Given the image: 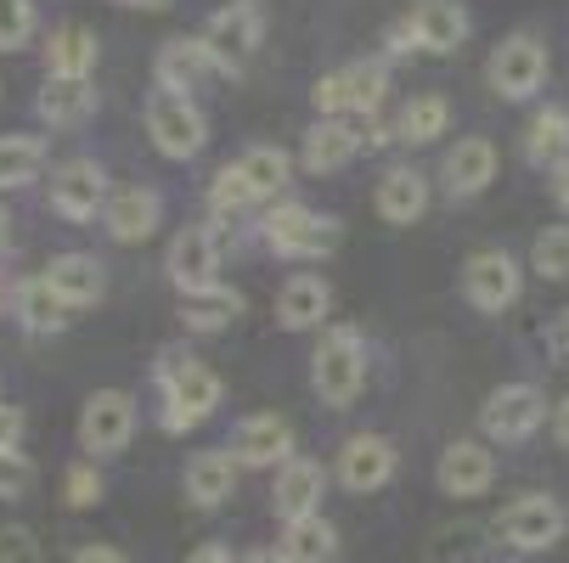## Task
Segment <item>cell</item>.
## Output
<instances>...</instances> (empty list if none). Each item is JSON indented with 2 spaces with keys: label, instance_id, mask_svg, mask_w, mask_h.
Here are the masks:
<instances>
[{
  "label": "cell",
  "instance_id": "cell-1",
  "mask_svg": "<svg viewBox=\"0 0 569 563\" xmlns=\"http://www.w3.org/2000/svg\"><path fill=\"white\" fill-rule=\"evenodd\" d=\"M310 389L321 394V406H356V394L367 389V344L356 328H328L310 355Z\"/></svg>",
  "mask_w": 569,
  "mask_h": 563
},
{
  "label": "cell",
  "instance_id": "cell-2",
  "mask_svg": "<svg viewBox=\"0 0 569 563\" xmlns=\"http://www.w3.org/2000/svg\"><path fill=\"white\" fill-rule=\"evenodd\" d=\"M158 383H164V429L170 434H187V429H198V423H209L214 412H220V378L203 366V361H164L158 366Z\"/></svg>",
  "mask_w": 569,
  "mask_h": 563
},
{
  "label": "cell",
  "instance_id": "cell-3",
  "mask_svg": "<svg viewBox=\"0 0 569 563\" xmlns=\"http://www.w3.org/2000/svg\"><path fill=\"white\" fill-rule=\"evenodd\" d=\"M383 91H389V62L383 57H367V62H350V68H333L310 86V102L321 119H339V113H378L383 108Z\"/></svg>",
  "mask_w": 569,
  "mask_h": 563
},
{
  "label": "cell",
  "instance_id": "cell-4",
  "mask_svg": "<svg viewBox=\"0 0 569 563\" xmlns=\"http://www.w3.org/2000/svg\"><path fill=\"white\" fill-rule=\"evenodd\" d=\"M260 34H266V18H260L254 0H231V7H220L209 18V29L198 40H203L214 73H242L254 62V51H260Z\"/></svg>",
  "mask_w": 569,
  "mask_h": 563
},
{
  "label": "cell",
  "instance_id": "cell-5",
  "mask_svg": "<svg viewBox=\"0 0 569 563\" xmlns=\"http://www.w3.org/2000/svg\"><path fill=\"white\" fill-rule=\"evenodd\" d=\"M266 249L282 260H321L339 249V220L316 214L305 203H277L266 214Z\"/></svg>",
  "mask_w": 569,
  "mask_h": 563
},
{
  "label": "cell",
  "instance_id": "cell-6",
  "mask_svg": "<svg viewBox=\"0 0 569 563\" xmlns=\"http://www.w3.org/2000/svg\"><path fill=\"white\" fill-rule=\"evenodd\" d=\"M147 135L164 158H198L203 141H209V119L192 97H176V91H152L147 97Z\"/></svg>",
  "mask_w": 569,
  "mask_h": 563
},
{
  "label": "cell",
  "instance_id": "cell-7",
  "mask_svg": "<svg viewBox=\"0 0 569 563\" xmlns=\"http://www.w3.org/2000/svg\"><path fill=\"white\" fill-rule=\"evenodd\" d=\"M485 86L502 102H530L547 86V46L536 34H508L485 62Z\"/></svg>",
  "mask_w": 569,
  "mask_h": 563
},
{
  "label": "cell",
  "instance_id": "cell-8",
  "mask_svg": "<svg viewBox=\"0 0 569 563\" xmlns=\"http://www.w3.org/2000/svg\"><path fill=\"white\" fill-rule=\"evenodd\" d=\"M136 434V400L124 389H97L79 412V451L86 462H102V456H119Z\"/></svg>",
  "mask_w": 569,
  "mask_h": 563
},
{
  "label": "cell",
  "instance_id": "cell-9",
  "mask_svg": "<svg viewBox=\"0 0 569 563\" xmlns=\"http://www.w3.org/2000/svg\"><path fill=\"white\" fill-rule=\"evenodd\" d=\"M563 530H569V513H563V502L547 496V491H530V496L508 502L502 519H497V535H502V546H513V552H547V546L563 541Z\"/></svg>",
  "mask_w": 569,
  "mask_h": 563
},
{
  "label": "cell",
  "instance_id": "cell-10",
  "mask_svg": "<svg viewBox=\"0 0 569 563\" xmlns=\"http://www.w3.org/2000/svg\"><path fill=\"white\" fill-rule=\"evenodd\" d=\"M541 423H547V394L536 383H502V389H491V400H485V412H479L485 440H502V445L530 440Z\"/></svg>",
  "mask_w": 569,
  "mask_h": 563
},
{
  "label": "cell",
  "instance_id": "cell-11",
  "mask_svg": "<svg viewBox=\"0 0 569 563\" xmlns=\"http://www.w3.org/2000/svg\"><path fill=\"white\" fill-rule=\"evenodd\" d=\"M164 271L181 293H209L220 288V237L214 225H181L170 237V254H164Z\"/></svg>",
  "mask_w": 569,
  "mask_h": 563
},
{
  "label": "cell",
  "instance_id": "cell-12",
  "mask_svg": "<svg viewBox=\"0 0 569 563\" xmlns=\"http://www.w3.org/2000/svg\"><path fill=\"white\" fill-rule=\"evenodd\" d=\"M519 288H525V271L513 265V254H502V249L468 254V265H462V293H468L473 310L497 315V310H508V304L519 299Z\"/></svg>",
  "mask_w": 569,
  "mask_h": 563
},
{
  "label": "cell",
  "instance_id": "cell-13",
  "mask_svg": "<svg viewBox=\"0 0 569 563\" xmlns=\"http://www.w3.org/2000/svg\"><path fill=\"white\" fill-rule=\"evenodd\" d=\"M108 175L97 158H68V164L51 170V209L62 220H97L108 209Z\"/></svg>",
  "mask_w": 569,
  "mask_h": 563
},
{
  "label": "cell",
  "instance_id": "cell-14",
  "mask_svg": "<svg viewBox=\"0 0 569 563\" xmlns=\"http://www.w3.org/2000/svg\"><path fill=\"white\" fill-rule=\"evenodd\" d=\"M226 451L237 468H282V462H293V423L277 412H254L231 429Z\"/></svg>",
  "mask_w": 569,
  "mask_h": 563
},
{
  "label": "cell",
  "instance_id": "cell-15",
  "mask_svg": "<svg viewBox=\"0 0 569 563\" xmlns=\"http://www.w3.org/2000/svg\"><path fill=\"white\" fill-rule=\"evenodd\" d=\"M395 468H400L395 440H383V434H356V440H345V451H339V485L356 491V496H372V491H383L389 479H395Z\"/></svg>",
  "mask_w": 569,
  "mask_h": 563
},
{
  "label": "cell",
  "instance_id": "cell-16",
  "mask_svg": "<svg viewBox=\"0 0 569 563\" xmlns=\"http://www.w3.org/2000/svg\"><path fill=\"white\" fill-rule=\"evenodd\" d=\"M435 479H440V491L457 496V502H473L491 491V479H497V456L485 451L479 440H451L435 462Z\"/></svg>",
  "mask_w": 569,
  "mask_h": 563
},
{
  "label": "cell",
  "instance_id": "cell-17",
  "mask_svg": "<svg viewBox=\"0 0 569 563\" xmlns=\"http://www.w3.org/2000/svg\"><path fill=\"white\" fill-rule=\"evenodd\" d=\"M321 496H328V468L310 462V456H293L277 468V485H271V507L282 524L293 519H316L321 513Z\"/></svg>",
  "mask_w": 569,
  "mask_h": 563
},
{
  "label": "cell",
  "instance_id": "cell-18",
  "mask_svg": "<svg viewBox=\"0 0 569 563\" xmlns=\"http://www.w3.org/2000/svg\"><path fill=\"white\" fill-rule=\"evenodd\" d=\"M102 220H108L113 243H147V237L158 231V220H164V198H158L152 187H124V192L108 198Z\"/></svg>",
  "mask_w": 569,
  "mask_h": 563
},
{
  "label": "cell",
  "instance_id": "cell-19",
  "mask_svg": "<svg viewBox=\"0 0 569 563\" xmlns=\"http://www.w3.org/2000/svg\"><path fill=\"white\" fill-rule=\"evenodd\" d=\"M440 175H446V192H451V198H479L485 187L497 181V147L485 141V135H462V141L446 152Z\"/></svg>",
  "mask_w": 569,
  "mask_h": 563
},
{
  "label": "cell",
  "instance_id": "cell-20",
  "mask_svg": "<svg viewBox=\"0 0 569 563\" xmlns=\"http://www.w3.org/2000/svg\"><path fill=\"white\" fill-rule=\"evenodd\" d=\"M214 73V62H209V51H203V40H164L158 46V62H152V79H158V91H176V97H192L203 79Z\"/></svg>",
  "mask_w": 569,
  "mask_h": 563
},
{
  "label": "cell",
  "instance_id": "cell-21",
  "mask_svg": "<svg viewBox=\"0 0 569 563\" xmlns=\"http://www.w3.org/2000/svg\"><path fill=\"white\" fill-rule=\"evenodd\" d=\"M412 29H418V51L451 57L468 40V7H462V0H418V7H412Z\"/></svg>",
  "mask_w": 569,
  "mask_h": 563
},
{
  "label": "cell",
  "instance_id": "cell-22",
  "mask_svg": "<svg viewBox=\"0 0 569 563\" xmlns=\"http://www.w3.org/2000/svg\"><path fill=\"white\" fill-rule=\"evenodd\" d=\"M361 130L350 124V119H316L310 124V135H305V170L310 175H333V170H345L350 158L361 152Z\"/></svg>",
  "mask_w": 569,
  "mask_h": 563
},
{
  "label": "cell",
  "instance_id": "cell-23",
  "mask_svg": "<svg viewBox=\"0 0 569 563\" xmlns=\"http://www.w3.org/2000/svg\"><path fill=\"white\" fill-rule=\"evenodd\" d=\"M333 310V288L321 282V277H310V271H299V277H288L282 282V293H277V321L288 333H310V328H321V315Z\"/></svg>",
  "mask_w": 569,
  "mask_h": 563
},
{
  "label": "cell",
  "instance_id": "cell-24",
  "mask_svg": "<svg viewBox=\"0 0 569 563\" xmlns=\"http://www.w3.org/2000/svg\"><path fill=\"white\" fill-rule=\"evenodd\" d=\"M97 34L86 23H62L46 40V79H91L97 73Z\"/></svg>",
  "mask_w": 569,
  "mask_h": 563
},
{
  "label": "cell",
  "instance_id": "cell-25",
  "mask_svg": "<svg viewBox=\"0 0 569 563\" xmlns=\"http://www.w3.org/2000/svg\"><path fill=\"white\" fill-rule=\"evenodd\" d=\"M18 321H23V333H34V339H51V333H62L68 321H73V304L46 282V277H29V282H18Z\"/></svg>",
  "mask_w": 569,
  "mask_h": 563
},
{
  "label": "cell",
  "instance_id": "cell-26",
  "mask_svg": "<svg viewBox=\"0 0 569 563\" xmlns=\"http://www.w3.org/2000/svg\"><path fill=\"white\" fill-rule=\"evenodd\" d=\"M46 282H51L73 310H86V304H97V299L108 293V271H102L97 254H57V260L46 265Z\"/></svg>",
  "mask_w": 569,
  "mask_h": 563
},
{
  "label": "cell",
  "instance_id": "cell-27",
  "mask_svg": "<svg viewBox=\"0 0 569 563\" xmlns=\"http://www.w3.org/2000/svg\"><path fill=\"white\" fill-rule=\"evenodd\" d=\"M187 502L192 507H220V502H231V491H237V462H231V451H198L192 462H187Z\"/></svg>",
  "mask_w": 569,
  "mask_h": 563
},
{
  "label": "cell",
  "instance_id": "cell-28",
  "mask_svg": "<svg viewBox=\"0 0 569 563\" xmlns=\"http://www.w3.org/2000/svg\"><path fill=\"white\" fill-rule=\"evenodd\" d=\"M34 113L46 124H57V130L86 124L97 113V86H91V79H46V91L34 97Z\"/></svg>",
  "mask_w": 569,
  "mask_h": 563
},
{
  "label": "cell",
  "instance_id": "cell-29",
  "mask_svg": "<svg viewBox=\"0 0 569 563\" xmlns=\"http://www.w3.org/2000/svg\"><path fill=\"white\" fill-rule=\"evenodd\" d=\"M378 214L389 220V225H412V220H423V209H429V181L418 175V170H389L383 181H378Z\"/></svg>",
  "mask_w": 569,
  "mask_h": 563
},
{
  "label": "cell",
  "instance_id": "cell-30",
  "mask_svg": "<svg viewBox=\"0 0 569 563\" xmlns=\"http://www.w3.org/2000/svg\"><path fill=\"white\" fill-rule=\"evenodd\" d=\"M277 552H282V563H333L339 557V530L321 513L316 519H293V524H282Z\"/></svg>",
  "mask_w": 569,
  "mask_h": 563
},
{
  "label": "cell",
  "instance_id": "cell-31",
  "mask_svg": "<svg viewBox=\"0 0 569 563\" xmlns=\"http://www.w3.org/2000/svg\"><path fill=\"white\" fill-rule=\"evenodd\" d=\"M525 158L536 170H558L569 158V113L563 108H541L525 130Z\"/></svg>",
  "mask_w": 569,
  "mask_h": 563
},
{
  "label": "cell",
  "instance_id": "cell-32",
  "mask_svg": "<svg viewBox=\"0 0 569 563\" xmlns=\"http://www.w3.org/2000/svg\"><path fill=\"white\" fill-rule=\"evenodd\" d=\"M237 315H242V293H231L226 282L209 288V293H181V321H187V333H220V328H231Z\"/></svg>",
  "mask_w": 569,
  "mask_h": 563
},
{
  "label": "cell",
  "instance_id": "cell-33",
  "mask_svg": "<svg viewBox=\"0 0 569 563\" xmlns=\"http://www.w3.org/2000/svg\"><path fill=\"white\" fill-rule=\"evenodd\" d=\"M46 170V141L40 135H0V192H18L40 181Z\"/></svg>",
  "mask_w": 569,
  "mask_h": 563
},
{
  "label": "cell",
  "instance_id": "cell-34",
  "mask_svg": "<svg viewBox=\"0 0 569 563\" xmlns=\"http://www.w3.org/2000/svg\"><path fill=\"white\" fill-rule=\"evenodd\" d=\"M451 130V102L446 97H412V102H406L400 108V119H395V135L400 141H412V147H423V141H440Z\"/></svg>",
  "mask_w": 569,
  "mask_h": 563
},
{
  "label": "cell",
  "instance_id": "cell-35",
  "mask_svg": "<svg viewBox=\"0 0 569 563\" xmlns=\"http://www.w3.org/2000/svg\"><path fill=\"white\" fill-rule=\"evenodd\" d=\"M237 170H242V181L254 187V198H277L288 187V175H293V158L282 147H249L237 158Z\"/></svg>",
  "mask_w": 569,
  "mask_h": 563
},
{
  "label": "cell",
  "instance_id": "cell-36",
  "mask_svg": "<svg viewBox=\"0 0 569 563\" xmlns=\"http://www.w3.org/2000/svg\"><path fill=\"white\" fill-rule=\"evenodd\" d=\"M530 271L547 277V282H563L569 277V225H547L536 243H530Z\"/></svg>",
  "mask_w": 569,
  "mask_h": 563
},
{
  "label": "cell",
  "instance_id": "cell-37",
  "mask_svg": "<svg viewBox=\"0 0 569 563\" xmlns=\"http://www.w3.org/2000/svg\"><path fill=\"white\" fill-rule=\"evenodd\" d=\"M260 198H254V187L242 181V170L237 164H226L220 175H214V187H209V214L214 220H231V214H242V209H254Z\"/></svg>",
  "mask_w": 569,
  "mask_h": 563
},
{
  "label": "cell",
  "instance_id": "cell-38",
  "mask_svg": "<svg viewBox=\"0 0 569 563\" xmlns=\"http://www.w3.org/2000/svg\"><path fill=\"white\" fill-rule=\"evenodd\" d=\"M40 468L23 456V451H0V502H23L34 491Z\"/></svg>",
  "mask_w": 569,
  "mask_h": 563
},
{
  "label": "cell",
  "instance_id": "cell-39",
  "mask_svg": "<svg viewBox=\"0 0 569 563\" xmlns=\"http://www.w3.org/2000/svg\"><path fill=\"white\" fill-rule=\"evenodd\" d=\"M34 40V0H0V51Z\"/></svg>",
  "mask_w": 569,
  "mask_h": 563
},
{
  "label": "cell",
  "instance_id": "cell-40",
  "mask_svg": "<svg viewBox=\"0 0 569 563\" xmlns=\"http://www.w3.org/2000/svg\"><path fill=\"white\" fill-rule=\"evenodd\" d=\"M62 496H68V507H97V502H102V473H97V462H73V468L62 473Z\"/></svg>",
  "mask_w": 569,
  "mask_h": 563
},
{
  "label": "cell",
  "instance_id": "cell-41",
  "mask_svg": "<svg viewBox=\"0 0 569 563\" xmlns=\"http://www.w3.org/2000/svg\"><path fill=\"white\" fill-rule=\"evenodd\" d=\"M0 563H40V541L29 524H7L0 530Z\"/></svg>",
  "mask_w": 569,
  "mask_h": 563
},
{
  "label": "cell",
  "instance_id": "cell-42",
  "mask_svg": "<svg viewBox=\"0 0 569 563\" xmlns=\"http://www.w3.org/2000/svg\"><path fill=\"white\" fill-rule=\"evenodd\" d=\"M383 46H389L395 57H406V51H418V29H412V12H406V18H395V23H389Z\"/></svg>",
  "mask_w": 569,
  "mask_h": 563
},
{
  "label": "cell",
  "instance_id": "cell-43",
  "mask_svg": "<svg viewBox=\"0 0 569 563\" xmlns=\"http://www.w3.org/2000/svg\"><path fill=\"white\" fill-rule=\"evenodd\" d=\"M18 440H23V412L0 406V451H18Z\"/></svg>",
  "mask_w": 569,
  "mask_h": 563
},
{
  "label": "cell",
  "instance_id": "cell-44",
  "mask_svg": "<svg viewBox=\"0 0 569 563\" xmlns=\"http://www.w3.org/2000/svg\"><path fill=\"white\" fill-rule=\"evenodd\" d=\"M547 350L569 366V310H563V315H552V328H547Z\"/></svg>",
  "mask_w": 569,
  "mask_h": 563
},
{
  "label": "cell",
  "instance_id": "cell-45",
  "mask_svg": "<svg viewBox=\"0 0 569 563\" xmlns=\"http://www.w3.org/2000/svg\"><path fill=\"white\" fill-rule=\"evenodd\" d=\"M68 563H124V552H119V546H102V541H91V546H79Z\"/></svg>",
  "mask_w": 569,
  "mask_h": 563
},
{
  "label": "cell",
  "instance_id": "cell-46",
  "mask_svg": "<svg viewBox=\"0 0 569 563\" xmlns=\"http://www.w3.org/2000/svg\"><path fill=\"white\" fill-rule=\"evenodd\" d=\"M187 563H231V552H226L220 541H203V546H198V552H192Z\"/></svg>",
  "mask_w": 569,
  "mask_h": 563
},
{
  "label": "cell",
  "instance_id": "cell-47",
  "mask_svg": "<svg viewBox=\"0 0 569 563\" xmlns=\"http://www.w3.org/2000/svg\"><path fill=\"white\" fill-rule=\"evenodd\" d=\"M552 434H558V445H569V394L552 406Z\"/></svg>",
  "mask_w": 569,
  "mask_h": 563
},
{
  "label": "cell",
  "instance_id": "cell-48",
  "mask_svg": "<svg viewBox=\"0 0 569 563\" xmlns=\"http://www.w3.org/2000/svg\"><path fill=\"white\" fill-rule=\"evenodd\" d=\"M552 198H558V209H569V158L552 170Z\"/></svg>",
  "mask_w": 569,
  "mask_h": 563
},
{
  "label": "cell",
  "instance_id": "cell-49",
  "mask_svg": "<svg viewBox=\"0 0 569 563\" xmlns=\"http://www.w3.org/2000/svg\"><path fill=\"white\" fill-rule=\"evenodd\" d=\"M242 563H282V552H277V546H260V552H249Z\"/></svg>",
  "mask_w": 569,
  "mask_h": 563
},
{
  "label": "cell",
  "instance_id": "cell-50",
  "mask_svg": "<svg viewBox=\"0 0 569 563\" xmlns=\"http://www.w3.org/2000/svg\"><path fill=\"white\" fill-rule=\"evenodd\" d=\"M7 243H12V214L0 209V249H7Z\"/></svg>",
  "mask_w": 569,
  "mask_h": 563
},
{
  "label": "cell",
  "instance_id": "cell-51",
  "mask_svg": "<svg viewBox=\"0 0 569 563\" xmlns=\"http://www.w3.org/2000/svg\"><path fill=\"white\" fill-rule=\"evenodd\" d=\"M124 7H170V0H124Z\"/></svg>",
  "mask_w": 569,
  "mask_h": 563
}]
</instances>
